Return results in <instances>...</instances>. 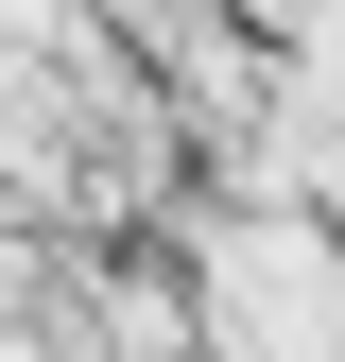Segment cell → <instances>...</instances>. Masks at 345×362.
Listing matches in <instances>:
<instances>
[{
	"instance_id": "cell-1",
	"label": "cell",
	"mask_w": 345,
	"mask_h": 362,
	"mask_svg": "<svg viewBox=\"0 0 345 362\" xmlns=\"http://www.w3.org/2000/svg\"><path fill=\"white\" fill-rule=\"evenodd\" d=\"M207 362H345V224L311 190H172Z\"/></svg>"
}]
</instances>
